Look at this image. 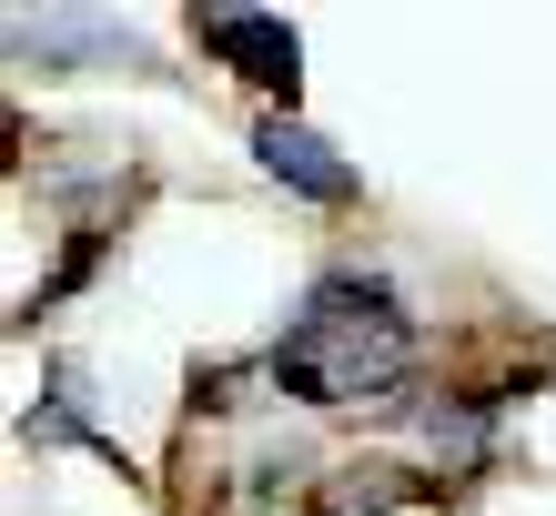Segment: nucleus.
I'll use <instances>...</instances> for the list:
<instances>
[{
  "mask_svg": "<svg viewBox=\"0 0 556 516\" xmlns=\"http://www.w3.org/2000/svg\"><path fill=\"white\" fill-rule=\"evenodd\" d=\"M274 375L304 405H375V395H395L415 375V325H405V304L384 284L324 274L304 294V314L283 325V344H274Z\"/></svg>",
  "mask_w": 556,
  "mask_h": 516,
  "instance_id": "1",
  "label": "nucleus"
},
{
  "mask_svg": "<svg viewBox=\"0 0 556 516\" xmlns=\"http://www.w3.org/2000/svg\"><path fill=\"white\" fill-rule=\"evenodd\" d=\"M203 51L233 61L243 81H264L293 102V81H304V41H293V21H264V11H203Z\"/></svg>",
  "mask_w": 556,
  "mask_h": 516,
  "instance_id": "2",
  "label": "nucleus"
},
{
  "mask_svg": "<svg viewBox=\"0 0 556 516\" xmlns=\"http://www.w3.org/2000/svg\"><path fill=\"white\" fill-rule=\"evenodd\" d=\"M253 152H264V173L274 183H293V192H314V203H354V173L334 163V142L324 133H304V122H264V133H253Z\"/></svg>",
  "mask_w": 556,
  "mask_h": 516,
  "instance_id": "3",
  "label": "nucleus"
},
{
  "mask_svg": "<svg viewBox=\"0 0 556 516\" xmlns=\"http://www.w3.org/2000/svg\"><path fill=\"white\" fill-rule=\"evenodd\" d=\"M11 51L30 61H72V51H132V30L122 21H81V11H11Z\"/></svg>",
  "mask_w": 556,
  "mask_h": 516,
  "instance_id": "4",
  "label": "nucleus"
},
{
  "mask_svg": "<svg viewBox=\"0 0 556 516\" xmlns=\"http://www.w3.org/2000/svg\"><path fill=\"white\" fill-rule=\"evenodd\" d=\"M324 516H334V506H324Z\"/></svg>",
  "mask_w": 556,
  "mask_h": 516,
  "instance_id": "5",
  "label": "nucleus"
}]
</instances>
